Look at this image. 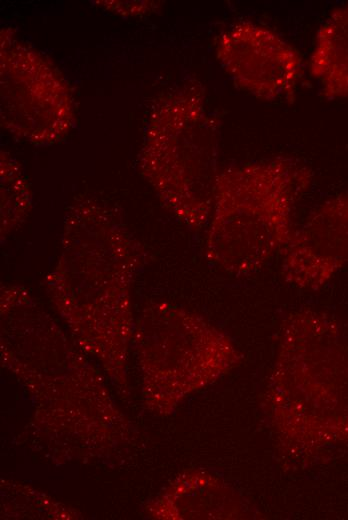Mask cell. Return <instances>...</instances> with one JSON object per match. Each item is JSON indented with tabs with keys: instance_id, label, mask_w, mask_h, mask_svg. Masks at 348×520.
<instances>
[{
	"instance_id": "obj_3",
	"label": "cell",
	"mask_w": 348,
	"mask_h": 520,
	"mask_svg": "<svg viewBox=\"0 0 348 520\" xmlns=\"http://www.w3.org/2000/svg\"><path fill=\"white\" fill-rule=\"evenodd\" d=\"M216 56L240 90L264 101L292 100L304 72L296 48L272 29L249 20L221 33Z\"/></svg>"
},
{
	"instance_id": "obj_4",
	"label": "cell",
	"mask_w": 348,
	"mask_h": 520,
	"mask_svg": "<svg viewBox=\"0 0 348 520\" xmlns=\"http://www.w3.org/2000/svg\"><path fill=\"white\" fill-rule=\"evenodd\" d=\"M348 264V192L315 207L282 251L280 273L294 287L318 290Z\"/></svg>"
},
{
	"instance_id": "obj_2",
	"label": "cell",
	"mask_w": 348,
	"mask_h": 520,
	"mask_svg": "<svg viewBox=\"0 0 348 520\" xmlns=\"http://www.w3.org/2000/svg\"><path fill=\"white\" fill-rule=\"evenodd\" d=\"M218 124L199 86L169 92L147 132L142 168L164 207L187 227L210 220L218 171Z\"/></svg>"
},
{
	"instance_id": "obj_1",
	"label": "cell",
	"mask_w": 348,
	"mask_h": 520,
	"mask_svg": "<svg viewBox=\"0 0 348 520\" xmlns=\"http://www.w3.org/2000/svg\"><path fill=\"white\" fill-rule=\"evenodd\" d=\"M312 180V169L287 155L220 171L208 223L209 261L235 276L263 268L290 241L297 204Z\"/></svg>"
},
{
	"instance_id": "obj_5",
	"label": "cell",
	"mask_w": 348,
	"mask_h": 520,
	"mask_svg": "<svg viewBox=\"0 0 348 520\" xmlns=\"http://www.w3.org/2000/svg\"><path fill=\"white\" fill-rule=\"evenodd\" d=\"M309 71L328 99H348V4L334 9L319 27Z\"/></svg>"
}]
</instances>
